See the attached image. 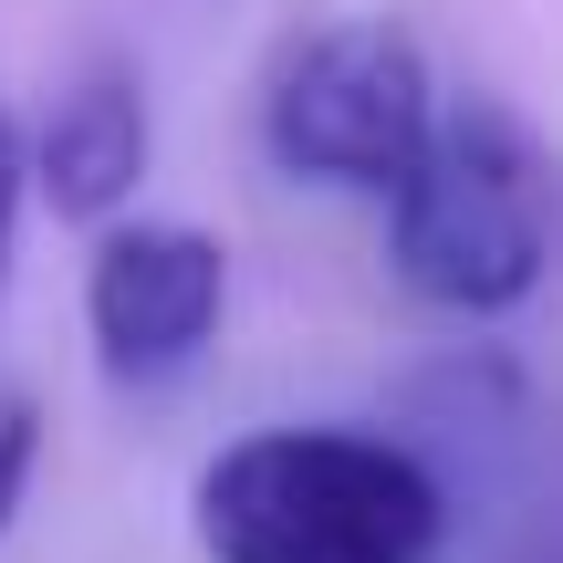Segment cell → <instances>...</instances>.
Returning <instances> with one entry per match:
<instances>
[{
    "mask_svg": "<svg viewBox=\"0 0 563 563\" xmlns=\"http://www.w3.org/2000/svg\"><path fill=\"white\" fill-rule=\"evenodd\" d=\"M220 302H230V251L178 220L104 230L95 272H84V323H95V355L115 386H157L199 365V344L220 334Z\"/></svg>",
    "mask_w": 563,
    "mask_h": 563,
    "instance_id": "4",
    "label": "cell"
},
{
    "mask_svg": "<svg viewBox=\"0 0 563 563\" xmlns=\"http://www.w3.org/2000/svg\"><path fill=\"white\" fill-rule=\"evenodd\" d=\"M21 199H32V178H21V125L0 115V272H11V230H21Z\"/></svg>",
    "mask_w": 563,
    "mask_h": 563,
    "instance_id": "7",
    "label": "cell"
},
{
    "mask_svg": "<svg viewBox=\"0 0 563 563\" xmlns=\"http://www.w3.org/2000/svg\"><path fill=\"white\" fill-rule=\"evenodd\" d=\"M428 115H439V95H428V63H418V42L397 21H323L262 84L272 167L282 178L355 188V199H386L407 178Z\"/></svg>",
    "mask_w": 563,
    "mask_h": 563,
    "instance_id": "3",
    "label": "cell"
},
{
    "mask_svg": "<svg viewBox=\"0 0 563 563\" xmlns=\"http://www.w3.org/2000/svg\"><path fill=\"white\" fill-rule=\"evenodd\" d=\"M32 449H42V418H32V397H11V386H0V532H11V511H21Z\"/></svg>",
    "mask_w": 563,
    "mask_h": 563,
    "instance_id": "6",
    "label": "cell"
},
{
    "mask_svg": "<svg viewBox=\"0 0 563 563\" xmlns=\"http://www.w3.org/2000/svg\"><path fill=\"white\" fill-rule=\"evenodd\" d=\"M21 178L63 209V220H115L146 178V95L125 63H95L74 95L53 104L32 146H21Z\"/></svg>",
    "mask_w": 563,
    "mask_h": 563,
    "instance_id": "5",
    "label": "cell"
},
{
    "mask_svg": "<svg viewBox=\"0 0 563 563\" xmlns=\"http://www.w3.org/2000/svg\"><path fill=\"white\" fill-rule=\"evenodd\" d=\"M386 251H397V282L439 313L490 323L532 302L553 209H543V146L501 95H449L428 115L407 178L386 188Z\"/></svg>",
    "mask_w": 563,
    "mask_h": 563,
    "instance_id": "2",
    "label": "cell"
},
{
    "mask_svg": "<svg viewBox=\"0 0 563 563\" xmlns=\"http://www.w3.org/2000/svg\"><path fill=\"white\" fill-rule=\"evenodd\" d=\"M209 563H439L449 481L376 428H262L199 470Z\"/></svg>",
    "mask_w": 563,
    "mask_h": 563,
    "instance_id": "1",
    "label": "cell"
}]
</instances>
